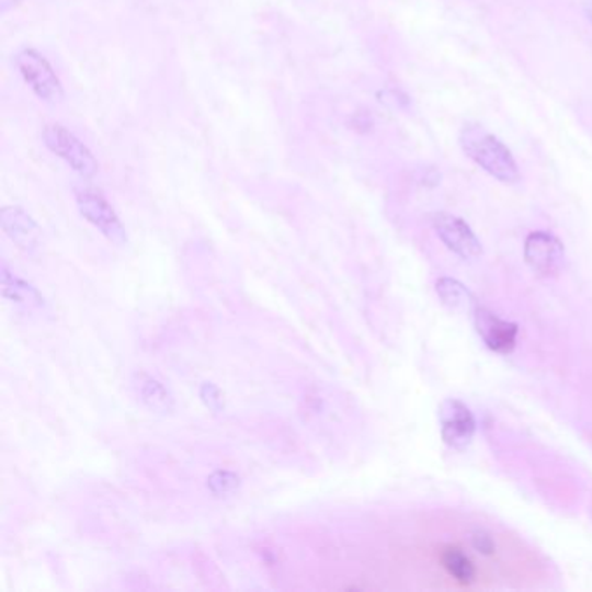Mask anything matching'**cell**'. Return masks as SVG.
<instances>
[{
  "instance_id": "cell-1",
  "label": "cell",
  "mask_w": 592,
  "mask_h": 592,
  "mask_svg": "<svg viewBox=\"0 0 592 592\" xmlns=\"http://www.w3.org/2000/svg\"><path fill=\"white\" fill-rule=\"evenodd\" d=\"M459 145L478 168L505 184L520 181V168L501 139L478 124H466L459 133Z\"/></svg>"
},
{
  "instance_id": "cell-2",
  "label": "cell",
  "mask_w": 592,
  "mask_h": 592,
  "mask_svg": "<svg viewBox=\"0 0 592 592\" xmlns=\"http://www.w3.org/2000/svg\"><path fill=\"white\" fill-rule=\"evenodd\" d=\"M14 67L38 100L58 105L65 100V88L53 65L34 47H23L14 55Z\"/></svg>"
},
{
  "instance_id": "cell-3",
  "label": "cell",
  "mask_w": 592,
  "mask_h": 592,
  "mask_svg": "<svg viewBox=\"0 0 592 592\" xmlns=\"http://www.w3.org/2000/svg\"><path fill=\"white\" fill-rule=\"evenodd\" d=\"M43 141L50 153L65 160L71 171L77 172L80 178L92 180L100 171V163L88 145L61 124H49L44 127Z\"/></svg>"
},
{
  "instance_id": "cell-4",
  "label": "cell",
  "mask_w": 592,
  "mask_h": 592,
  "mask_svg": "<svg viewBox=\"0 0 592 592\" xmlns=\"http://www.w3.org/2000/svg\"><path fill=\"white\" fill-rule=\"evenodd\" d=\"M76 202L80 216L84 217L92 228H96L106 240L115 246H126V226L121 221V217L105 196L96 190L79 189L76 190Z\"/></svg>"
},
{
  "instance_id": "cell-5",
  "label": "cell",
  "mask_w": 592,
  "mask_h": 592,
  "mask_svg": "<svg viewBox=\"0 0 592 592\" xmlns=\"http://www.w3.org/2000/svg\"><path fill=\"white\" fill-rule=\"evenodd\" d=\"M431 223H433L434 231L442 238V242L464 261H476L483 254L480 240L460 217L448 213H436L431 216Z\"/></svg>"
},
{
  "instance_id": "cell-6",
  "label": "cell",
  "mask_w": 592,
  "mask_h": 592,
  "mask_svg": "<svg viewBox=\"0 0 592 592\" xmlns=\"http://www.w3.org/2000/svg\"><path fill=\"white\" fill-rule=\"evenodd\" d=\"M525 259L538 275H556L565 263L563 243L547 231H535L526 238Z\"/></svg>"
},
{
  "instance_id": "cell-7",
  "label": "cell",
  "mask_w": 592,
  "mask_h": 592,
  "mask_svg": "<svg viewBox=\"0 0 592 592\" xmlns=\"http://www.w3.org/2000/svg\"><path fill=\"white\" fill-rule=\"evenodd\" d=\"M440 422H442V436L446 445L455 451H463L475 436L476 422L471 410L459 400L443 401L440 407Z\"/></svg>"
},
{
  "instance_id": "cell-8",
  "label": "cell",
  "mask_w": 592,
  "mask_h": 592,
  "mask_svg": "<svg viewBox=\"0 0 592 592\" xmlns=\"http://www.w3.org/2000/svg\"><path fill=\"white\" fill-rule=\"evenodd\" d=\"M0 228L5 237L25 252H34L41 246L43 230L32 214L20 205H5L0 210Z\"/></svg>"
},
{
  "instance_id": "cell-9",
  "label": "cell",
  "mask_w": 592,
  "mask_h": 592,
  "mask_svg": "<svg viewBox=\"0 0 592 592\" xmlns=\"http://www.w3.org/2000/svg\"><path fill=\"white\" fill-rule=\"evenodd\" d=\"M475 323L485 344L496 353L508 355L516 346L517 327L511 321L502 320L497 315L490 314L488 309L476 308Z\"/></svg>"
},
{
  "instance_id": "cell-10",
  "label": "cell",
  "mask_w": 592,
  "mask_h": 592,
  "mask_svg": "<svg viewBox=\"0 0 592 592\" xmlns=\"http://www.w3.org/2000/svg\"><path fill=\"white\" fill-rule=\"evenodd\" d=\"M133 388L139 401L150 412L162 413V415L174 412V395L159 377L151 376L148 372H136L133 376Z\"/></svg>"
},
{
  "instance_id": "cell-11",
  "label": "cell",
  "mask_w": 592,
  "mask_h": 592,
  "mask_svg": "<svg viewBox=\"0 0 592 592\" xmlns=\"http://www.w3.org/2000/svg\"><path fill=\"white\" fill-rule=\"evenodd\" d=\"M0 284H2V294L11 303L25 306H44V296L38 293V288L29 284L26 280L9 272L8 264H2V270H0Z\"/></svg>"
},
{
  "instance_id": "cell-12",
  "label": "cell",
  "mask_w": 592,
  "mask_h": 592,
  "mask_svg": "<svg viewBox=\"0 0 592 592\" xmlns=\"http://www.w3.org/2000/svg\"><path fill=\"white\" fill-rule=\"evenodd\" d=\"M436 293L443 300V305L448 306L454 311H471L476 306L473 294L457 280L440 278L436 282Z\"/></svg>"
},
{
  "instance_id": "cell-13",
  "label": "cell",
  "mask_w": 592,
  "mask_h": 592,
  "mask_svg": "<svg viewBox=\"0 0 592 592\" xmlns=\"http://www.w3.org/2000/svg\"><path fill=\"white\" fill-rule=\"evenodd\" d=\"M442 565L448 571V576L459 580L463 584H469L476 577V568L471 559L457 547H448V549L443 550Z\"/></svg>"
},
{
  "instance_id": "cell-14",
  "label": "cell",
  "mask_w": 592,
  "mask_h": 592,
  "mask_svg": "<svg viewBox=\"0 0 592 592\" xmlns=\"http://www.w3.org/2000/svg\"><path fill=\"white\" fill-rule=\"evenodd\" d=\"M205 487L217 499H226V497L235 496L242 487V478L240 475L230 469H216L207 476Z\"/></svg>"
},
{
  "instance_id": "cell-15",
  "label": "cell",
  "mask_w": 592,
  "mask_h": 592,
  "mask_svg": "<svg viewBox=\"0 0 592 592\" xmlns=\"http://www.w3.org/2000/svg\"><path fill=\"white\" fill-rule=\"evenodd\" d=\"M198 397H201L202 403L209 412H225V395H223L221 389L217 388L216 384L202 383L201 388H198Z\"/></svg>"
},
{
  "instance_id": "cell-16",
  "label": "cell",
  "mask_w": 592,
  "mask_h": 592,
  "mask_svg": "<svg viewBox=\"0 0 592 592\" xmlns=\"http://www.w3.org/2000/svg\"><path fill=\"white\" fill-rule=\"evenodd\" d=\"M473 547L481 555H492L493 550H496V544H493L492 537L487 532H476L473 535Z\"/></svg>"
},
{
  "instance_id": "cell-17",
  "label": "cell",
  "mask_w": 592,
  "mask_h": 592,
  "mask_svg": "<svg viewBox=\"0 0 592 592\" xmlns=\"http://www.w3.org/2000/svg\"><path fill=\"white\" fill-rule=\"evenodd\" d=\"M23 0H0V14L4 16L5 13H9L11 9L16 8V5L22 4Z\"/></svg>"
},
{
  "instance_id": "cell-18",
  "label": "cell",
  "mask_w": 592,
  "mask_h": 592,
  "mask_svg": "<svg viewBox=\"0 0 592 592\" xmlns=\"http://www.w3.org/2000/svg\"><path fill=\"white\" fill-rule=\"evenodd\" d=\"M584 13L589 22L592 23V0H584Z\"/></svg>"
}]
</instances>
